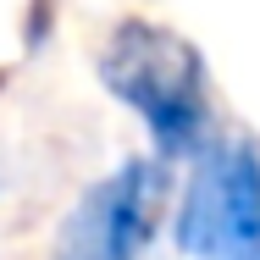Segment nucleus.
<instances>
[{
  "label": "nucleus",
  "instance_id": "f257e3e1",
  "mask_svg": "<svg viewBox=\"0 0 260 260\" xmlns=\"http://www.w3.org/2000/svg\"><path fill=\"white\" fill-rule=\"evenodd\" d=\"M100 83L144 127L160 160H194L210 144L205 55L177 28L150 17H122L100 50Z\"/></svg>",
  "mask_w": 260,
  "mask_h": 260
},
{
  "label": "nucleus",
  "instance_id": "7ed1b4c3",
  "mask_svg": "<svg viewBox=\"0 0 260 260\" xmlns=\"http://www.w3.org/2000/svg\"><path fill=\"white\" fill-rule=\"evenodd\" d=\"M166 188H172V177H166L160 155L122 160L116 172H105L100 183H89L72 200L50 260H144L160 227Z\"/></svg>",
  "mask_w": 260,
  "mask_h": 260
},
{
  "label": "nucleus",
  "instance_id": "f03ea898",
  "mask_svg": "<svg viewBox=\"0 0 260 260\" xmlns=\"http://www.w3.org/2000/svg\"><path fill=\"white\" fill-rule=\"evenodd\" d=\"M172 238L188 260H260V150L210 139L194 155Z\"/></svg>",
  "mask_w": 260,
  "mask_h": 260
}]
</instances>
